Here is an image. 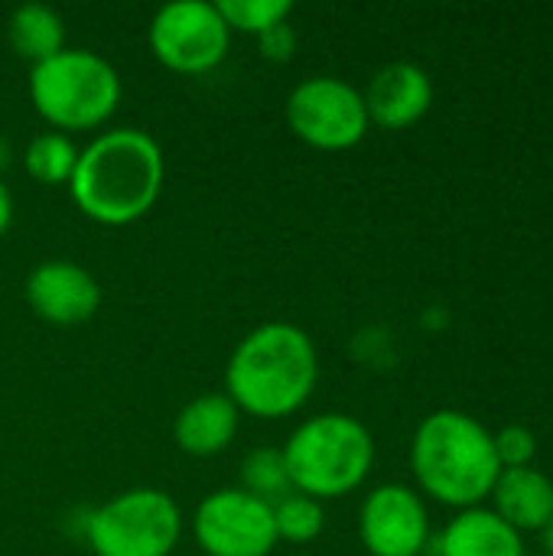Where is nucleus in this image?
<instances>
[{
	"mask_svg": "<svg viewBox=\"0 0 553 556\" xmlns=\"http://www.w3.org/2000/svg\"><path fill=\"white\" fill-rule=\"evenodd\" d=\"M163 179L166 160L160 143L147 130L114 127L78 150L68 195L85 218L124 228L156 205Z\"/></svg>",
	"mask_w": 553,
	"mask_h": 556,
	"instance_id": "1",
	"label": "nucleus"
},
{
	"mask_svg": "<svg viewBox=\"0 0 553 556\" xmlns=\"http://www.w3.org/2000/svg\"><path fill=\"white\" fill-rule=\"evenodd\" d=\"M319 352L306 329L293 323H264L251 329L225 365V394L261 420L293 417L316 391Z\"/></svg>",
	"mask_w": 553,
	"mask_h": 556,
	"instance_id": "2",
	"label": "nucleus"
},
{
	"mask_svg": "<svg viewBox=\"0 0 553 556\" xmlns=\"http://www.w3.org/2000/svg\"><path fill=\"white\" fill-rule=\"evenodd\" d=\"M411 469L424 495L450 508H479L502 472L495 433L463 410H433L411 440Z\"/></svg>",
	"mask_w": 553,
	"mask_h": 556,
	"instance_id": "3",
	"label": "nucleus"
},
{
	"mask_svg": "<svg viewBox=\"0 0 553 556\" xmlns=\"http://www.w3.org/2000/svg\"><path fill=\"white\" fill-rule=\"evenodd\" d=\"M293 492L323 502L355 492L375 466L368 427L349 414H316L280 446Z\"/></svg>",
	"mask_w": 553,
	"mask_h": 556,
	"instance_id": "4",
	"label": "nucleus"
},
{
	"mask_svg": "<svg viewBox=\"0 0 553 556\" xmlns=\"http://www.w3.org/2000/svg\"><path fill=\"white\" fill-rule=\"evenodd\" d=\"M117 68L91 49H62L29 68V101L59 134L98 130L121 104Z\"/></svg>",
	"mask_w": 553,
	"mask_h": 556,
	"instance_id": "5",
	"label": "nucleus"
},
{
	"mask_svg": "<svg viewBox=\"0 0 553 556\" xmlns=\"http://www.w3.org/2000/svg\"><path fill=\"white\" fill-rule=\"evenodd\" d=\"M95 556H169L183 538V511L163 489H127L85 518Z\"/></svg>",
	"mask_w": 553,
	"mask_h": 556,
	"instance_id": "6",
	"label": "nucleus"
},
{
	"mask_svg": "<svg viewBox=\"0 0 553 556\" xmlns=\"http://www.w3.org/2000/svg\"><path fill=\"white\" fill-rule=\"evenodd\" d=\"M287 124L290 130L313 150L339 153L352 150L365 140L372 121L365 111V98L355 85L336 75L303 78L287 94Z\"/></svg>",
	"mask_w": 553,
	"mask_h": 556,
	"instance_id": "7",
	"label": "nucleus"
},
{
	"mask_svg": "<svg viewBox=\"0 0 553 556\" xmlns=\"http://www.w3.org/2000/svg\"><path fill=\"white\" fill-rule=\"evenodd\" d=\"M153 59L176 75H205L218 68L231 46V29L215 3L173 0L147 26Z\"/></svg>",
	"mask_w": 553,
	"mask_h": 556,
	"instance_id": "8",
	"label": "nucleus"
},
{
	"mask_svg": "<svg viewBox=\"0 0 553 556\" xmlns=\"http://www.w3.org/2000/svg\"><path fill=\"white\" fill-rule=\"evenodd\" d=\"M192 538L205 556H271L277 547L274 505L244 489H218L199 502Z\"/></svg>",
	"mask_w": 553,
	"mask_h": 556,
	"instance_id": "9",
	"label": "nucleus"
},
{
	"mask_svg": "<svg viewBox=\"0 0 553 556\" xmlns=\"http://www.w3.org/2000/svg\"><path fill=\"white\" fill-rule=\"evenodd\" d=\"M359 538L372 556H420L430 544L424 498L401 482L372 489L359 511Z\"/></svg>",
	"mask_w": 553,
	"mask_h": 556,
	"instance_id": "10",
	"label": "nucleus"
},
{
	"mask_svg": "<svg viewBox=\"0 0 553 556\" xmlns=\"http://www.w3.org/2000/svg\"><path fill=\"white\" fill-rule=\"evenodd\" d=\"M29 309L49 326H81L101 306L98 280L75 261H42L23 283Z\"/></svg>",
	"mask_w": 553,
	"mask_h": 556,
	"instance_id": "11",
	"label": "nucleus"
},
{
	"mask_svg": "<svg viewBox=\"0 0 553 556\" xmlns=\"http://www.w3.org/2000/svg\"><path fill=\"white\" fill-rule=\"evenodd\" d=\"M362 98L372 124L385 130H404L430 111L433 81L414 62H391L372 75Z\"/></svg>",
	"mask_w": 553,
	"mask_h": 556,
	"instance_id": "12",
	"label": "nucleus"
},
{
	"mask_svg": "<svg viewBox=\"0 0 553 556\" xmlns=\"http://www.w3.org/2000/svg\"><path fill=\"white\" fill-rule=\"evenodd\" d=\"M241 427V410L225 391L192 397L173 420V440L183 453L209 459L225 453Z\"/></svg>",
	"mask_w": 553,
	"mask_h": 556,
	"instance_id": "13",
	"label": "nucleus"
},
{
	"mask_svg": "<svg viewBox=\"0 0 553 556\" xmlns=\"http://www.w3.org/2000/svg\"><path fill=\"white\" fill-rule=\"evenodd\" d=\"M495 515L521 531H544L553 515V482L535 466L525 469H502L492 485Z\"/></svg>",
	"mask_w": 553,
	"mask_h": 556,
	"instance_id": "14",
	"label": "nucleus"
},
{
	"mask_svg": "<svg viewBox=\"0 0 553 556\" xmlns=\"http://www.w3.org/2000/svg\"><path fill=\"white\" fill-rule=\"evenodd\" d=\"M440 556H525L521 534L505 525L492 508L460 511L437 538Z\"/></svg>",
	"mask_w": 553,
	"mask_h": 556,
	"instance_id": "15",
	"label": "nucleus"
},
{
	"mask_svg": "<svg viewBox=\"0 0 553 556\" xmlns=\"http://www.w3.org/2000/svg\"><path fill=\"white\" fill-rule=\"evenodd\" d=\"M7 42L16 59L39 65L65 49V23L46 3H23L7 20Z\"/></svg>",
	"mask_w": 553,
	"mask_h": 556,
	"instance_id": "16",
	"label": "nucleus"
},
{
	"mask_svg": "<svg viewBox=\"0 0 553 556\" xmlns=\"http://www.w3.org/2000/svg\"><path fill=\"white\" fill-rule=\"evenodd\" d=\"M75 163H78V147L72 137H65L59 130H46V134L33 137L23 150V169L39 186H68Z\"/></svg>",
	"mask_w": 553,
	"mask_h": 556,
	"instance_id": "17",
	"label": "nucleus"
},
{
	"mask_svg": "<svg viewBox=\"0 0 553 556\" xmlns=\"http://www.w3.org/2000/svg\"><path fill=\"white\" fill-rule=\"evenodd\" d=\"M238 489H244L248 495H254L267 505H277L280 498H287L293 492V485L287 476L284 453L271 450V446L251 450L241 463V485Z\"/></svg>",
	"mask_w": 553,
	"mask_h": 556,
	"instance_id": "18",
	"label": "nucleus"
},
{
	"mask_svg": "<svg viewBox=\"0 0 553 556\" xmlns=\"http://www.w3.org/2000/svg\"><path fill=\"white\" fill-rule=\"evenodd\" d=\"M215 7L231 33H244L254 39H261L264 33H271L274 26L293 16L290 0H222Z\"/></svg>",
	"mask_w": 553,
	"mask_h": 556,
	"instance_id": "19",
	"label": "nucleus"
},
{
	"mask_svg": "<svg viewBox=\"0 0 553 556\" xmlns=\"http://www.w3.org/2000/svg\"><path fill=\"white\" fill-rule=\"evenodd\" d=\"M326 515L323 505L310 495L290 492L287 498H280L274 505V528H277V541H290V544H310L323 534Z\"/></svg>",
	"mask_w": 553,
	"mask_h": 556,
	"instance_id": "20",
	"label": "nucleus"
},
{
	"mask_svg": "<svg viewBox=\"0 0 553 556\" xmlns=\"http://www.w3.org/2000/svg\"><path fill=\"white\" fill-rule=\"evenodd\" d=\"M495 453L502 469H525L538 456V437L528 427H505L495 433Z\"/></svg>",
	"mask_w": 553,
	"mask_h": 556,
	"instance_id": "21",
	"label": "nucleus"
},
{
	"mask_svg": "<svg viewBox=\"0 0 553 556\" xmlns=\"http://www.w3.org/2000/svg\"><path fill=\"white\" fill-rule=\"evenodd\" d=\"M257 46H261V55H264V59H271V62H287V59H293V52H297V33H293L290 23H280V26H274L271 33H264V36L257 39Z\"/></svg>",
	"mask_w": 553,
	"mask_h": 556,
	"instance_id": "22",
	"label": "nucleus"
},
{
	"mask_svg": "<svg viewBox=\"0 0 553 556\" xmlns=\"http://www.w3.org/2000/svg\"><path fill=\"white\" fill-rule=\"evenodd\" d=\"M10 222H13V195L3 186V179H0V238L10 231Z\"/></svg>",
	"mask_w": 553,
	"mask_h": 556,
	"instance_id": "23",
	"label": "nucleus"
},
{
	"mask_svg": "<svg viewBox=\"0 0 553 556\" xmlns=\"http://www.w3.org/2000/svg\"><path fill=\"white\" fill-rule=\"evenodd\" d=\"M544 544H548V556H553V515L551 521L544 525Z\"/></svg>",
	"mask_w": 553,
	"mask_h": 556,
	"instance_id": "24",
	"label": "nucleus"
}]
</instances>
